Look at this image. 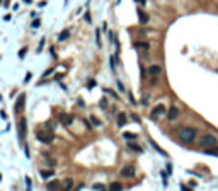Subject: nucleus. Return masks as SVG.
Wrapping results in <instances>:
<instances>
[{
  "mask_svg": "<svg viewBox=\"0 0 218 191\" xmlns=\"http://www.w3.org/2000/svg\"><path fill=\"white\" fill-rule=\"evenodd\" d=\"M196 136H198V130L192 128V127H182L177 130V138L181 140L182 143H186V145H189L196 140Z\"/></svg>",
  "mask_w": 218,
  "mask_h": 191,
  "instance_id": "obj_1",
  "label": "nucleus"
},
{
  "mask_svg": "<svg viewBox=\"0 0 218 191\" xmlns=\"http://www.w3.org/2000/svg\"><path fill=\"white\" fill-rule=\"evenodd\" d=\"M198 145H199V149H203V150L211 149V147L218 145V138H216L215 135H213V133H205V135H201V136H199Z\"/></svg>",
  "mask_w": 218,
  "mask_h": 191,
  "instance_id": "obj_2",
  "label": "nucleus"
},
{
  "mask_svg": "<svg viewBox=\"0 0 218 191\" xmlns=\"http://www.w3.org/2000/svg\"><path fill=\"white\" fill-rule=\"evenodd\" d=\"M36 138L39 140V142H43V143H51L53 142V131L51 130H38L36 131Z\"/></svg>",
  "mask_w": 218,
  "mask_h": 191,
  "instance_id": "obj_3",
  "label": "nucleus"
},
{
  "mask_svg": "<svg viewBox=\"0 0 218 191\" xmlns=\"http://www.w3.org/2000/svg\"><path fill=\"white\" fill-rule=\"evenodd\" d=\"M162 74V67L160 65H157V63H154V65H150L148 67V75L152 77V82H155L159 79V75Z\"/></svg>",
  "mask_w": 218,
  "mask_h": 191,
  "instance_id": "obj_4",
  "label": "nucleus"
},
{
  "mask_svg": "<svg viewBox=\"0 0 218 191\" xmlns=\"http://www.w3.org/2000/svg\"><path fill=\"white\" fill-rule=\"evenodd\" d=\"M164 114H167V107L164 106V104H157V106L152 109V118H160V116H164Z\"/></svg>",
  "mask_w": 218,
  "mask_h": 191,
  "instance_id": "obj_5",
  "label": "nucleus"
},
{
  "mask_svg": "<svg viewBox=\"0 0 218 191\" xmlns=\"http://www.w3.org/2000/svg\"><path fill=\"white\" fill-rule=\"evenodd\" d=\"M179 114H181L179 107H177V106H170L169 109H167V120H169V121H176L177 118H179Z\"/></svg>",
  "mask_w": 218,
  "mask_h": 191,
  "instance_id": "obj_6",
  "label": "nucleus"
},
{
  "mask_svg": "<svg viewBox=\"0 0 218 191\" xmlns=\"http://www.w3.org/2000/svg\"><path fill=\"white\" fill-rule=\"evenodd\" d=\"M119 174H121L123 178H133V176H135V167H133V165H125V167L119 171Z\"/></svg>",
  "mask_w": 218,
  "mask_h": 191,
  "instance_id": "obj_7",
  "label": "nucleus"
},
{
  "mask_svg": "<svg viewBox=\"0 0 218 191\" xmlns=\"http://www.w3.org/2000/svg\"><path fill=\"white\" fill-rule=\"evenodd\" d=\"M26 131H27V127H26V118H21L19 120V138L24 140L26 138Z\"/></svg>",
  "mask_w": 218,
  "mask_h": 191,
  "instance_id": "obj_8",
  "label": "nucleus"
},
{
  "mask_svg": "<svg viewBox=\"0 0 218 191\" xmlns=\"http://www.w3.org/2000/svg\"><path fill=\"white\" fill-rule=\"evenodd\" d=\"M46 188H48V191H60L61 189V181L53 179V181H50L48 184H46Z\"/></svg>",
  "mask_w": 218,
  "mask_h": 191,
  "instance_id": "obj_9",
  "label": "nucleus"
},
{
  "mask_svg": "<svg viewBox=\"0 0 218 191\" xmlns=\"http://www.w3.org/2000/svg\"><path fill=\"white\" fill-rule=\"evenodd\" d=\"M72 188H73V179H72V178H67L63 183H61V189H60V191H70Z\"/></svg>",
  "mask_w": 218,
  "mask_h": 191,
  "instance_id": "obj_10",
  "label": "nucleus"
},
{
  "mask_svg": "<svg viewBox=\"0 0 218 191\" xmlns=\"http://www.w3.org/2000/svg\"><path fill=\"white\" fill-rule=\"evenodd\" d=\"M58 118H60V121L65 125V127H70V125L73 123V118H72L70 114H60Z\"/></svg>",
  "mask_w": 218,
  "mask_h": 191,
  "instance_id": "obj_11",
  "label": "nucleus"
},
{
  "mask_svg": "<svg viewBox=\"0 0 218 191\" xmlns=\"http://www.w3.org/2000/svg\"><path fill=\"white\" fill-rule=\"evenodd\" d=\"M126 121H128V118H126V113H118V118H116V123H118V127H125Z\"/></svg>",
  "mask_w": 218,
  "mask_h": 191,
  "instance_id": "obj_12",
  "label": "nucleus"
},
{
  "mask_svg": "<svg viewBox=\"0 0 218 191\" xmlns=\"http://www.w3.org/2000/svg\"><path fill=\"white\" fill-rule=\"evenodd\" d=\"M138 19H140V24H141V26L148 22V16H147L145 12H141V9H138Z\"/></svg>",
  "mask_w": 218,
  "mask_h": 191,
  "instance_id": "obj_13",
  "label": "nucleus"
},
{
  "mask_svg": "<svg viewBox=\"0 0 218 191\" xmlns=\"http://www.w3.org/2000/svg\"><path fill=\"white\" fill-rule=\"evenodd\" d=\"M24 99H26V96L24 94H21V97L17 99V103H16V111L19 113V109H22L24 107Z\"/></svg>",
  "mask_w": 218,
  "mask_h": 191,
  "instance_id": "obj_14",
  "label": "nucleus"
},
{
  "mask_svg": "<svg viewBox=\"0 0 218 191\" xmlns=\"http://www.w3.org/2000/svg\"><path fill=\"white\" fill-rule=\"evenodd\" d=\"M205 154H206V155H218V145L211 147V149H206Z\"/></svg>",
  "mask_w": 218,
  "mask_h": 191,
  "instance_id": "obj_15",
  "label": "nucleus"
},
{
  "mask_svg": "<svg viewBox=\"0 0 218 191\" xmlns=\"http://www.w3.org/2000/svg\"><path fill=\"white\" fill-rule=\"evenodd\" d=\"M121 189H123L121 183H112V184L109 186V191H121Z\"/></svg>",
  "mask_w": 218,
  "mask_h": 191,
  "instance_id": "obj_16",
  "label": "nucleus"
},
{
  "mask_svg": "<svg viewBox=\"0 0 218 191\" xmlns=\"http://www.w3.org/2000/svg\"><path fill=\"white\" fill-rule=\"evenodd\" d=\"M135 48H140V50H143V51H148V43L138 41V43H135Z\"/></svg>",
  "mask_w": 218,
  "mask_h": 191,
  "instance_id": "obj_17",
  "label": "nucleus"
},
{
  "mask_svg": "<svg viewBox=\"0 0 218 191\" xmlns=\"http://www.w3.org/2000/svg\"><path fill=\"white\" fill-rule=\"evenodd\" d=\"M68 36H70V29H65L63 32H60V36H58V39H60V41H65V39H67Z\"/></svg>",
  "mask_w": 218,
  "mask_h": 191,
  "instance_id": "obj_18",
  "label": "nucleus"
},
{
  "mask_svg": "<svg viewBox=\"0 0 218 191\" xmlns=\"http://www.w3.org/2000/svg\"><path fill=\"white\" fill-rule=\"evenodd\" d=\"M128 147L131 150H135V152H143V149H141L140 145H136V143H131V142H128Z\"/></svg>",
  "mask_w": 218,
  "mask_h": 191,
  "instance_id": "obj_19",
  "label": "nucleus"
},
{
  "mask_svg": "<svg viewBox=\"0 0 218 191\" xmlns=\"http://www.w3.org/2000/svg\"><path fill=\"white\" fill-rule=\"evenodd\" d=\"M54 172L53 171H41V178L43 179H48V178H53Z\"/></svg>",
  "mask_w": 218,
  "mask_h": 191,
  "instance_id": "obj_20",
  "label": "nucleus"
},
{
  "mask_svg": "<svg viewBox=\"0 0 218 191\" xmlns=\"http://www.w3.org/2000/svg\"><path fill=\"white\" fill-rule=\"evenodd\" d=\"M90 121H92V123H94V125H96V127H101V121H99V120H97V118H96V116H90Z\"/></svg>",
  "mask_w": 218,
  "mask_h": 191,
  "instance_id": "obj_21",
  "label": "nucleus"
},
{
  "mask_svg": "<svg viewBox=\"0 0 218 191\" xmlns=\"http://www.w3.org/2000/svg\"><path fill=\"white\" fill-rule=\"evenodd\" d=\"M99 36H101V31L97 29L96 31V41H97V45H101V38H99Z\"/></svg>",
  "mask_w": 218,
  "mask_h": 191,
  "instance_id": "obj_22",
  "label": "nucleus"
},
{
  "mask_svg": "<svg viewBox=\"0 0 218 191\" xmlns=\"http://www.w3.org/2000/svg\"><path fill=\"white\" fill-rule=\"evenodd\" d=\"M123 136H125V138H136V135H135V133H125Z\"/></svg>",
  "mask_w": 218,
  "mask_h": 191,
  "instance_id": "obj_23",
  "label": "nucleus"
},
{
  "mask_svg": "<svg viewBox=\"0 0 218 191\" xmlns=\"http://www.w3.org/2000/svg\"><path fill=\"white\" fill-rule=\"evenodd\" d=\"M94 189H104V186L101 183H97V184H94Z\"/></svg>",
  "mask_w": 218,
  "mask_h": 191,
  "instance_id": "obj_24",
  "label": "nucleus"
},
{
  "mask_svg": "<svg viewBox=\"0 0 218 191\" xmlns=\"http://www.w3.org/2000/svg\"><path fill=\"white\" fill-rule=\"evenodd\" d=\"M39 24H41V22H39V21H38V19H36V21H34V22H32V27H39Z\"/></svg>",
  "mask_w": 218,
  "mask_h": 191,
  "instance_id": "obj_25",
  "label": "nucleus"
},
{
  "mask_svg": "<svg viewBox=\"0 0 218 191\" xmlns=\"http://www.w3.org/2000/svg\"><path fill=\"white\" fill-rule=\"evenodd\" d=\"M85 22H89V24H90V14H89V12L85 14Z\"/></svg>",
  "mask_w": 218,
  "mask_h": 191,
  "instance_id": "obj_26",
  "label": "nucleus"
},
{
  "mask_svg": "<svg viewBox=\"0 0 218 191\" xmlns=\"http://www.w3.org/2000/svg\"><path fill=\"white\" fill-rule=\"evenodd\" d=\"M101 106H102V107H106V106H107V103H106V99H102V101H101Z\"/></svg>",
  "mask_w": 218,
  "mask_h": 191,
  "instance_id": "obj_27",
  "label": "nucleus"
},
{
  "mask_svg": "<svg viewBox=\"0 0 218 191\" xmlns=\"http://www.w3.org/2000/svg\"><path fill=\"white\" fill-rule=\"evenodd\" d=\"M9 3H10V0H5V2H3V5H5V7H9Z\"/></svg>",
  "mask_w": 218,
  "mask_h": 191,
  "instance_id": "obj_28",
  "label": "nucleus"
}]
</instances>
